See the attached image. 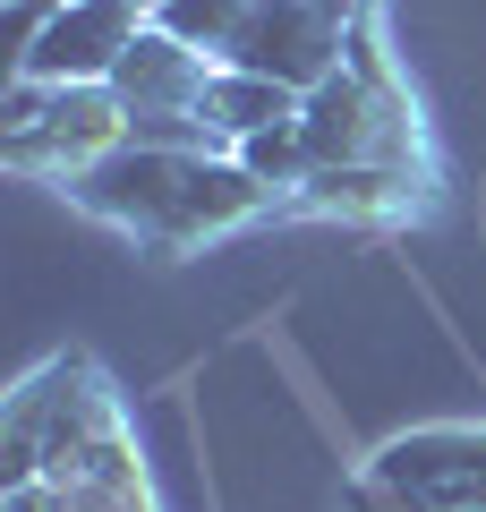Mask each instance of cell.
<instances>
[{"mask_svg": "<svg viewBox=\"0 0 486 512\" xmlns=\"http://www.w3.org/2000/svg\"><path fill=\"white\" fill-rule=\"evenodd\" d=\"M137 9L145 0H69V9L35 35V52H26L18 77H35V86H111L120 60L137 52V35H145Z\"/></svg>", "mask_w": 486, "mask_h": 512, "instance_id": "obj_1", "label": "cell"}, {"mask_svg": "<svg viewBox=\"0 0 486 512\" xmlns=\"http://www.w3.org/2000/svg\"><path fill=\"white\" fill-rule=\"evenodd\" d=\"M145 9H171V0H145Z\"/></svg>", "mask_w": 486, "mask_h": 512, "instance_id": "obj_3", "label": "cell"}, {"mask_svg": "<svg viewBox=\"0 0 486 512\" xmlns=\"http://www.w3.org/2000/svg\"><path fill=\"white\" fill-rule=\"evenodd\" d=\"M316 9H324V18H333V26H350V18H359V9H367V0H316Z\"/></svg>", "mask_w": 486, "mask_h": 512, "instance_id": "obj_2", "label": "cell"}]
</instances>
